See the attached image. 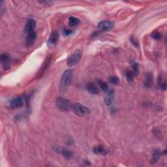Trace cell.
<instances>
[{
  "label": "cell",
  "instance_id": "6da1fadb",
  "mask_svg": "<svg viewBox=\"0 0 167 167\" xmlns=\"http://www.w3.org/2000/svg\"><path fill=\"white\" fill-rule=\"evenodd\" d=\"M73 69H67L62 75V79L59 83V91L60 92L63 93L69 88L71 83L72 82V79L73 77Z\"/></svg>",
  "mask_w": 167,
  "mask_h": 167
},
{
  "label": "cell",
  "instance_id": "7a4b0ae2",
  "mask_svg": "<svg viewBox=\"0 0 167 167\" xmlns=\"http://www.w3.org/2000/svg\"><path fill=\"white\" fill-rule=\"evenodd\" d=\"M73 103L67 99L64 98L63 97H59L56 101V106L60 111L63 112H69L72 111V107Z\"/></svg>",
  "mask_w": 167,
  "mask_h": 167
},
{
  "label": "cell",
  "instance_id": "3957f363",
  "mask_svg": "<svg viewBox=\"0 0 167 167\" xmlns=\"http://www.w3.org/2000/svg\"><path fill=\"white\" fill-rule=\"evenodd\" d=\"M82 58V52L80 50H76L73 54L69 57L67 61L68 67H73L77 65Z\"/></svg>",
  "mask_w": 167,
  "mask_h": 167
},
{
  "label": "cell",
  "instance_id": "277c9868",
  "mask_svg": "<svg viewBox=\"0 0 167 167\" xmlns=\"http://www.w3.org/2000/svg\"><path fill=\"white\" fill-rule=\"evenodd\" d=\"M72 111L79 116H86L90 114V109L86 106L80 103L73 104L72 107Z\"/></svg>",
  "mask_w": 167,
  "mask_h": 167
},
{
  "label": "cell",
  "instance_id": "5b68a950",
  "mask_svg": "<svg viewBox=\"0 0 167 167\" xmlns=\"http://www.w3.org/2000/svg\"><path fill=\"white\" fill-rule=\"evenodd\" d=\"M52 148L56 153L60 154L61 155H62L63 157H64L66 159H71L72 157L71 151H69V150L65 148V147H62L60 146H58V145H53L52 146Z\"/></svg>",
  "mask_w": 167,
  "mask_h": 167
},
{
  "label": "cell",
  "instance_id": "8992f818",
  "mask_svg": "<svg viewBox=\"0 0 167 167\" xmlns=\"http://www.w3.org/2000/svg\"><path fill=\"white\" fill-rule=\"evenodd\" d=\"M59 34L57 31L52 32L47 41V46L49 48H52L56 46L59 41Z\"/></svg>",
  "mask_w": 167,
  "mask_h": 167
},
{
  "label": "cell",
  "instance_id": "52a82bcc",
  "mask_svg": "<svg viewBox=\"0 0 167 167\" xmlns=\"http://www.w3.org/2000/svg\"><path fill=\"white\" fill-rule=\"evenodd\" d=\"M114 27V23L111 21L102 20L97 24V29L100 32L111 31Z\"/></svg>",
  "mask_w": 167,
  "mask_h": 167
},
{
  "label": "cell",
  "instance_id": "ba28073f",
  "mask_svg": "<svg viewBox=\"0 0 167 167\" xmlns=\"http://www.w3.org/2000/svg\"><path fill=\"white\" fill-rule=\"evenodd\" d=\"M24 105V100L20 97H17L13 99L10 101L9 106L11 108H18Z\"/></svg>",
  "mask_w": 167,
  "mask_h": 167
},
{
  "label": "cell",
  "instance_id": "9c48e42d",
  "mask_svg": "<svg viewBox=\"0 0 167 167\" xmlns=\"http://www.w3.org/2000/svg\"><path fill=\"white\" fill-rule=\"evenodd\" d=\"M37 39V33L35 31H33L28 33L27 38L26 40V44L28 47H31L35 43Z\"/></svg>",
  "mask_w": 167,
  "mask_h": 167
},
{
  "label": "cell",
  "instance_id": "30bf717a",
  "mask_svg": "<svg viewBox=\"0 0 167 167\" xmlns=\"http://www.w3.org/2000/svg\"><path fill=\"white\" fill-rule=\"evenodd\" d=\"M1 61L2 66L5 70H8L10 69V57L8 54H3L1 55Z\"/></svg>",
  "mask_w": 167,
  "mask_h": 167
},
{
  "label": "cell",
  "instance_id": "8fae6325",
  "mask_svg": "<svg viewBox=\"0 0 167 167\" xmlns=\"http://www.w3.org/2000/svg\"><path fill=\"white\" fill-rule=\"evenodd\" d=\"M35 26H36L35 20L33 18L29 19L27 24H26V25L25 32L29 33L30 32L34 31V29H35Z\"/></svg>",
  "mask_w": 167,
  "mask_h": 167
},
{
  "label": "cell",
  "instance_id": "7c38bea8",
  "mask_svg": "<svg viewBox=\"0 0 167 167\" xmlns=\"http://www.w3.org/2000/svg\"><path fill=\"white\" fill-rule=\"evenodd\" d=\"M93 151L94 153H96L97 155H102V156H105V155H107L108 153V151L103 146H101V145L94 147L93 149Z\"/></svg>",
  "mask_w": 167,
  "mask_h": 167
},
{
  "label": "cell",
  "instance_id": "4fadbf2b",
  "mask_svg": "<svg viewBox=\"0 0 167 167\" xmlns=\"http://www.w3.org/2000/svg\"><path fill=\"white\" fill-rule=\"evenodd\" d=\"M86 89L92 95H97L99 93V90L98 88L93 83L87 84Z\"/></svg>",
  "mask_w": 167,
  "mask_h": 167
},
{
  "label": "cell",
  "instance_id": "5bb4252c",
  "mask_svg": "<svg viewBox=\"0 0 167 167\" xmlns=\"http://www.w3.org/2000/svg\"><path fill=\"white\" fill-rule=\"evenodd\" d=\"M153 74L149 73L146 74V77L145 79V82H144V85L146 88H151L153 85Z\"/></svg>",
  "mask_w": 167,
  "mask_h": 167
},
{
  "label": "cell",
  "instance_id": "9a60e30c",
  "mask_svg": "<svg viewBox=\"0 0 167 167\" xmlns=\"http://www.w3.org/2000/svg\"><path fill=\"white\" fill-rule=\"evenodd\" d=\"M97 82H98L100 88L102 91H103V92H105L106 93H108L109 91L111 90H110V88H109L108 85L107 84V83H106L105 82L101 80H98Z\"/></svg>",
  "mask_w": 167,
  "mask_h": 167
},
{
  "label": "cell",
  "instance_id": "2e32d148",
  "mask_svg": "<svg viewBox=\"0 0 167 167\" xmlns=\"http://www.w3.org/2000/svg\"><path fill=\"white\" fill-rule=\"evenodd\" d=\"M158 86L161 90H166V82L161 75L158 78Z\"/></svg>",
  "mask_w": 167,
  "mask_h": 167
},
{
  "label": "cell",
  "instance_id": "e0dca14e",
  "mask_svg": "<svg viewBox=\"0 0 167 167\" xmlns=\"http://www.w3.org/2000/svg\"><path fill=\"white\" fill-rule=\"evenodd\" d=\"M80 20L77 17H71L69 19V24L71 27H73V26H76L80 24Z\"/></svg>",
  "mask_w": 167,
  "mask_h": 167
},
{
  "label": "cell",
  "instance_id": "ac0fdd59",
  "mask_svg": "<svg viewBox=\"0 0 167 167\" xmlns=\"http://www.w3.org/2000/svg\"><path fill=\"white\" fill-rule=\"evenodd\" d=\"M160 155H161L160 151L158 150H155L154 152H153V154L152 159H151V162L152 163V164H154V163L157 162L159 160V157H160Z\"/></svg>",
  "mask_w": 167,
  "mask_h": 167
},
{
  "label": "cell",
  "instance_id": "d6986e66",
  "mask_svg": "<svg viewBox=\"0 0 167 167\" xmlns=\"http://www.w3.org/2000/svg\"><path fill=\"white\" fill-rule=\"evenodd\" d=\"M126 79L129 83H132L133 82V74L131 71H127L126 73Z\"/></svg>",
  "mask_w": 167,
  "mask_h": 167
},
{
  "label": "cell",
  "instance_id": "ffe728a7",
  "mask_svg": "<svg viewBox=\"0 0 167 167\" xmlns=\"http://www.w3.org/2000/svg\"><path fill=\"white\" fill-rule=\"evenodd\" d=\"M151 37H152L153 39H155V40L160 41L161 39V38H162V35L158 32H155L152 33Z\"/></svg>",
  "mask_w": 167,
  "mask_h": 167
},
{
  "label": "cell",
  "instance_id": "44dd1931",
  "mask_svg": "<svg viewBox=\"0 0 167 167\" xmlns=\"http://www.w3.org/2000/svg\"><path fill=\"white\" fill-rule=\"evenodd\" d=\"M109 81L111 83L115 85H117L119 84V79L116 77H111V78H109Z\"/></svg>",
  "mask_w": 167,
  "mask_h": 167
},
{
  "label": "cell",
  "instance_id": "7402d4cb",
  "mask_svg": "<svg viewBox=\"0 0 167 167\" xmlns=\"http://www.w3.org/2000/svg\"><path fill=\"white\" fill-rule=\"evenodd\" d=\"M132 69H133V72L134 73L137 74L138 73V64L137 62H132Z\"/></svg>",
  "mask_w": 167,
  "mask_h": 167
},
{
  "label": "cell",
  "instance_id": "603a6c76",
  "mask_svg": "<svg viewBox=\"0 0 167 167\" xmlns=\"http://www.w3.org/2000/svg\"><path fill=\"white\" fill-rule=\"evenodd\" d=\"M130 41L131 42V43L134 45V46L135 47H139V44H138V42L137 41V40H136L135 38L133 37V36H131L130 37Z\"/></svg>",
  "mask_w": 167,
  "mask_h": 167
},
{
  "label": "cell",
  "instance_id": "cb8c5ba5",
  "mask_svg": "<svg viewBox=\"0 0 167 167\" xmlns=\"http://www.w3.org/2000/svg\"><path fill=\"white\" fill-rule=\"evenodd\" d=\"M62 33L63 34V35L69 36V35H71L72 33H73V31H71V30H69V29H67L66 28H63L62 30Z\"/></svg>",
  "mask_w": 167,
  "mask_h": 167
},
{
  "label": "cell",
  "instance_id": "d4e9b609",
  "mask_svg": "<svg viewBox=\"0 0 167 167\" xmlns=\"http://www.w3.org/2000/svg\"><path fill=\"white\" fill-rule=\"evenodd\" d=\"M39 3H41V4H50V3H51L52 2H49V1H42V2H39Z\"/></svg>",
  "mask_w": 167,
  "mask_h": 167
}]
</instances>
